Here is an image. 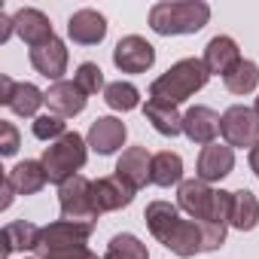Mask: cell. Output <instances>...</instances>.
Masks as SVG:
<instances>
[{
    "instance_id": "cell-4",
    "label": "cell",
    "mask_w": 259,
    "mask_h": 259,
    "mask_svg": "<svg viewBox=\"0 0 259 259\" xmlns=\"http://www.w3.org/2000/svg\"><path fill=\"white\" fill-rule=\"evenodd\" d=\"M40 162H43L49 180L61 186L70 177H76V171L85 165V141L76 132H67L64 138H58L55 144L46 147V153H43Z\"/></svg>"
},
{
    "instance_id": "cell-20",
    "label": "cell",
    "mask_w": 259,
    "mask_h": 259,
    "mask_svg": "<svg viewBox=\"0 0 259 259\" xmlns=\"http://www.w3.org/2000/svg\"><path fill=\"white\" fill-rule=\"evenodd\" d=\"M165 247H168V250H174V253H177V256H183V259H189V256L201 253V250H204L201 226H198L195 220H180V223H177V229L171 232V238L165 241Z\"/></svg>"
},
{
    "instance_id": "cell-21",
    "label": "cell",
    "mask_w": 259,
    "mask_h": 259,
    "mask_svg": "<svg viewBox=\"0 0 259 259\" xmlns=\"http://www.w3.org/2000/svg\"><path fill=\"white\" fill-rule=\"evenodd\" d=\"M259 223V198L250 189H238L232 192V204H229V226L250 232Z\"/></svg>"
},
{
    "instance_id": "cell-9",
    "label": "cell",
    "mask_w": 259,
    "mask_h": 259,
    "mask_svg": "<svg viewBox=\"0 0 259 259\" xmlns=\"http://www.w3.org/2000/svg\"><path fill=\"white\" fill-rule=\"evenodd\" d=\"M0 101L19 116H37L40 104H46V95L31 82H13L10 76H0Z\"/></svg>"
},
{
    "instance_id": "cell-31",
    "label": "cell",
    "mask_w": 259,
    "mask_h": 259,
    "mask_svg": "<svg viewBox=\"0 0 259 259\" xmlns=\"http://www.w3.org/2000/svg\"><path fill=\"white\" fill-rule=\"evenodd\" d=\"M76 85H79L85 95H98L101 89H107V85H104V73H101V67L92 64V61H82V64L76 67Z\"/></svg>"
},
{
    "instance_id": "cell-7",
    "label": "cell",
    "mask_w": 259,
    "mask_h": 259,
    "mask_svg": "<svg viewBox=\"0 0 259 259\" xmlns=\"http://www.w3.org/2000/svg\"><path fill=\"white\" fill-rule=\"evenodd\" d=\"M220 135L229 147H253L259 141V116L250 107H229L220 116Z\"/></svg>"
},
{
    "instance_id": "cell-13",
    "label": "cell",
    "mask_w": 259,
    "mask_h": 259,
    "mask_svg": "<svg viewBox=\"0 0 259 259\" xmlns=\"http://www.w3.org/2000/svg\"><path fill=\"white\" fill-rule=\"evenodd\" d=\"M183 135L192 141V144H213V138L220 135V116L210 110V107H192L183 113Z\"/></svg>"
},
{
    "instance_id": "cell-29",
    "label": "cell",
    "mask_w": 259,
    "mask_h": 259,
    "mask_svg": "<svg viewBox=\"0 0 259 259\" xmlns=\"http://www.w3.org/2000/svg\"><path fill=\"white\" fill-rule=\"evenodd\" d=\"M104 259H150L147 247L135 235H116L104 253Z\"/></svg>"
},
{
    "instance_id": "cell-14",
    "label": "cell",
    "mask_w": 259,
    "mask_h": 259,
    "mask_svg": "<svg viewBox=\"0 0 259 259\" xmlns=\"http://www.w3.org/2000/svg\"><path fill=\"white\" fill-rule=\"evenodd\" d=\"M125 135H128L125 132V122H119L113 116H101L89 128V147L95 153H101V156H110V153H116L125 144Z\"/></svg>"
},
{
    "instance_id": "cell-26",
    "label": "cell",
    "mask_w": 259,
    "mask_h": 259,
    "mask_svg": "<svg viewBox=\"0 0 259 259\" xmlns=\"http://www.w3.org/2000/svg\"><path fill=\"white\" fill-rule=\"evenodd\" d=\"M37 241H40V229L34 223H10L4 229V259L13 253V250H37Z\"/></svg>"
},
{
    "instance_id": "cell-23",
    "label": "cell",
    "mask_w": 259,
    "mask_h": 259,
    "mask_svg": "<svg viewBox=\"0 0 259 259\" xmlns=\"http://www.w3.org/2000/svg\"><path fill=\"white\" fill-rule=\"evenodd\" d=\"M144 113L153 122V128H156L159 135H165V138H177L183 132V116L177 113L174 104H162V101H153L150 98L147 107H144Z\"/></svg>"
},
{
    "instance_id": "cell-22",
    "label": "cell",
    "mask_w": 259,
    "mask_h": 259,
    "mask_svg": "<svg viewBox=\"0 0 259 259\" xmlns=\"http://www.w3.org/2000/svg\"><path fill=\"white\" fill-rule=\"evenodd\" d=\"M144 220H147V229L153 232V238L165 244V241L171 238V232L177 229L180 213H177V207H174V204H168V201H153V204H147Z\"/></svg>"
},
{
    "instance_id": "cell-12",
    "label": "cell",
    "mask_w": 259,
    "mask_h": 259,
    "mask_svg": "<svg viewBox=\"0 0 259 259\" xmlns=\"http://www.w3.org/2000/svg\"><path fill=\"white\" fill-rule=\"evenodd\" d=\"M67 34L79 46H95L107 37V19L98 10H76L67 22Z\"/></svg>"
},
{
    "instance_id": "cell-8",
    "label": "cell",
    "mask_w": 259,
    "mask_h": 259,
    "mask_svg": "<svg viewBox=\"0 0 259 259\" xmlns=\"http://www.w3.org/2000/svg\"><path fill=\"white\" fill-rule=\"evenodd\" d=\"M153 61H156V49L138 34L122 37L116 43V49H113V64L122 73H144V70L153 67Z\"/></svg>"
},
{
    "instance_id": "cell-10",
    "label": "cell",
    "mask_w": 259,
    "mask_h": 259,
    "mask_svg": "<svg viewBox=\"0 0 259 259\" xmlns=\"http://www.w3.org/2000/svg\"><path fill=\"white\" fill-rule=\"evenodd\" d=\"M132 198H135V189L128 186V183H122L116 174L113 177H101V180L92 183V207H95L98 217L107 213V210L128 207V204H132Z\"/></svg>"
},
{
    "instance_id": "cell-33",
    "label": "cell",
    "mask_w": 259,
    "mask_h": 259,
    "mask_svg": "<svg viewBox=\"0 0 259 259\" xmlns=\"http://www.w3.org/2000/svg\"><path fill=\"white\" fill-rule=\"evenodd\" d=\"M0 147H4V156H13L19 150V132H16V125L13 122H0Z\"/></svg>"
},
{
    "instance_id": "cell-11",
    "label": "cell",
    "mask_w": 259,
    "mask_h": 259,
    "mask_svg": "<svg viewBox=\"0 0 259 259\" xmlns=\"http://www.w3.org/2000/svg\"><path fill=\"white\" fill-rule=\"evenodd\" d=\"M150 168H153V156L144 147H128L116 162V177L138 192L141 186L150 183Z\"/></svg>"
},
{
    "instance_id": "cell-25",
    "label": "cell",
    "mask_w": 259,
    "mask_h": 259,
    "mask_svg": "<svg viewBox=\"0 0 259 259\" xmlns=\"http://www.w3.org/2000/svg\"><path fill=\"white\" fill-rule=\"evenodd\" d=\"M150 183L156 186H174L183 183V159L171 150L156 153L153 156V168H150Z\"/></svg>"
},
{
    "instance_id": "cell-24",
    "label": "cell",
    "mask_w": 259,
    "mask_h": 259,
    "mask_svg": "<svg viewBox=\"0 0 259 259\" xmlns=\"http://www.w3.org/2000/svg\"><path fill=\"white\" fill-rule=\"evenodd\" d=\"M7 177L13 180V186H16L19 195H34V192H40V189L46 186V180H49L43 162H22V165H16Z\"/></svg>"
},
{
    "instance_id": "cell-34",
    "label": "cell",
    "mask_w": 259,
    "mask_h": 259,
    "mask_svg": "<svg viewBox=\"0 0 259 259\" xmlns=\"http://www.w3.org/2000/svg\"><path fill=\"white\" fill-rule=\"evenodd\" d=\"M13 192H16L13 180H10V177H4V201H0V207H10V201H13Z\"/></svg>"
},
{
    "instance_id": "cell-28",
    "label": "cell",
    "mask_w": 259,
    "mask_h": 259,
    "mask_svg": "<svg viewBox=\"0 0 259 259\" xmlns=\"http://www.w3.org/2000/svg\"><path fill=\"white\" fill-rule=\"evenodd\" d=\"M104 101H107V107L110 110H122V113H128V110H135L138 107V101H141V92L132 85V82H110L107 89H104Z\"/></svg>"
},
{
    "instance_id": "cell-1",
    "label": "cell",
    "mask_w": 259,
    "mask_h": 259,
    "mask_svg": "<svg viewBox=\"0 0 259 259\" xmlns=\"http://www.w3.org/2000/svg\"><path fill=\"white\" fill-rule=\"evenodd\" d=\"M207 67L201 58H183L177 61L171 70H165L153 85H150V98L153 101H162V104H183L186 98H192L195 92L204 89L207 82Z\"/></svg>"
},
{
    "instance_id": "cell-17",
    "label": "cell",
    "mask_w": 259,
    "mask_h": 259,
    "mask_svg": "<svg viewBox=\"0 0 259 259\" xmlns=\"http://www.w3.org/2000/svg\"><path fill=\"white\" fill-rule=\"evenodd\" d=\"M31 64L37 67V73L61 82V73L67 70V49H64V43L58 37H52L49 43L31 49Z\"/></svg>"
},
{
    "instance_id": "cell-16",
    "label": "cell",
    "mask_w": 259,
    "mask_h": 259,
    "mask_svg": "<svg viewBox=\"0 0 259 259\" xmlns=\"http://www.w3.org/2000/svg\"><path fill=\"white\" fill-rule=\"evenodd\" d=\"M13 25H16V34H19L31 49H37V46H43V43H49V40L55 37L49 19H46L40 10H31V7L19 10V13L13 16Z\"/></svg>"
},
{
    "instance_id": "cell-6",
    "label": "cell",
    "mask_w": 259,
    "mask_h": 259,
    "mask_svg": "<svg viewBox=\"0 0 259 259\" xmlns=\"http://www.w3.org/2000/svg\"><path fill=\"white\" fill-rule=\"evenodd\" d=\"M58 204H61L64 220H70V223H95L98 220V213L92 207V180H85L79 174L70 177L67 183H61Z\"/></svg>"
},
{
    "instance_id": "cell-32",
    "label": "cell",
    "mask_w": 259,
    "mask_h": 259,
    "mask_svg": "<svg viewBox=\"0 0 259 259\" xmlns=\"http://www.w3.org/2000/svg\"><path fill=\"white\" fill-rule=\"evenodd\" d=\"M198 223V220H195ZM201 226V238H204V250H220L223 241H226V226L223 223H198Z\"/></svg>"
},
{
    "instance_id": "cell-35",
    "label": "cell",
    "mask_w": 259,
    "mask_h": 259,
    "mask_svg": "<svg viewBox=\"0 0 259 259\" xmlns=\"http://www.w3.org/2000/svg\"><path fill=\"white\" fill-rule=\"evenodd\" d=\"M250 168L256 171V177H259V141L250 147Z\"/></svg>"
},
{
    "instance_id": "cell-5",
    "label": "cell",
    "mask_w": 259,
    "mask_h": 259,
    "mask_svg": "<svg viewBox=\"0 0 259 259\" xmlns=\"http://www.w3.org/2000/svg\"><path fill=\"white\" fill-rule=\"evenodd\" d=\"M92 229H95V223H70V220L49 223L46 229H40V241H37V253H40V259L49 256V253H61V250L85 247Z\"/></svg>"
},
{
    "instance_id": "cell-30",
    "label": "cell",
    "mask_w": 259,
    "mask_h": 259,
    "mask_svg": "<svg viewBox=\"0 0 259 259\" xmlns=\"http://www.w3.org/2000/svg\"><path fill=\"white\" fill-rule=\"evenodd\" d=\"M67 135V125H64V119L61 116H37L34 119V138H40V141H58V138H64Z\"/></svg>"
},
{
    "instance_id": "cell-2",
    "label": "cell",
    "mask_w": 259,
    "mask_h": 259,
    "mask_svg": "<svg viewBox=\"0 0 259 259\" xmlns=\"http://www.w3.org/2000/svg\"><path fill=\"white\" fill-rule=\"evenodd\" d=\"M229 204H232V192H213L204 180H183L177 189V207L186 210L192 220L198 223H223L229 226Z\"/></svg>"
},
{
    "instance_id": "cell-19",
    "label": "cell",
    "mask_w": 259,
    "mask_h": 259,
    "mask_svg": "<svg viewBox=\"0 0 259 259\" xmlns=\"http://www.w3.org/2000/svg\"><path fill=\"white\" fill-rule=\"evenodd\" d=\"M204 67H207V73H229L238 61H241V52H238V43L232 40V37H213L207 46H204Z\"/></svg>"
},
{
    "instance_id": "cell-18",
    "label": "cell",
    "mask_w": 259,
    "mask_h": 259,
    "mask_svg": "<svg viewBox=\"0 0 259 259\" xmlns=\"http://www.w3.org/2000/svg\"><path fill=\"white\" fill-rule=\"evenodd\" d=\"M46 104L55 116H76L85 110V92L76 85V82H52L49 92H46Z\"/></svg>"
},
{
    "instance_id": "cell-27",
    "label": "cell",
    "mask_w": 259,
    "mask_h": 259,
    "mask_svg": "<svg viewBox=\"0 0 259 259\" xmlns=\"http://www.w3.org/2000/svg\"><path fill=\"white\" fill-rule=\"evenodd\" d=\"M223 82H226V89H229L232 95H250V92L259 85V67H256L253 61L241 58V61L223 76Z\"/></svg>"
},
{
    "instance_id": "cell-15",
    "label": "cell",
    "mask_w": 259,
    "mask_h": 259,
    "mask_svg": "<svg viewBox=\"0 0 259 259\" xmlns=\"http://www.w3.org/2000/svg\"><path fill=\"white\" fill-rule=\"evenodd\" d=\"M232 168H235V153L229 144H207L198 156V180L204 183L223 180L226 174H232Z\"/></svg>"
},
{
    "instance_id": "cell-3",
    "label": "cell",
    "mask_w": 259,
    "mask_h": 259,
    "mask_svg": "<svg viewBox=\"0 0 259 259\" xmlns=\"http://www.w3.org/2000/svg\"><path fill=\"white\" fill-rule=\"evenodd\" d=\"M210 7L201 0H180V4H156L150 10V28L162 37L171 34H195L207 25Z\"/></svg>"
},
{
    "instance_id": "cell-36",
    "label": "cell",
    "mask_w": 259,
    "mask_h": 259,
    "mask_svg": "<svg viewBox=\"0 0 259 259\" xmlns=\"http://www.w3.org/2000/svg\"><path fill=\"white\" fill-rule=\"evenodd\" d=\"M253 110H256V116H259V98H256V107H253Z\"/></svg>"
}]
</instances>
